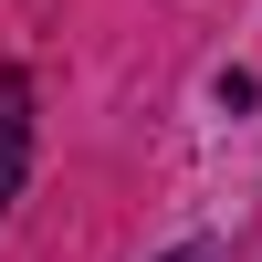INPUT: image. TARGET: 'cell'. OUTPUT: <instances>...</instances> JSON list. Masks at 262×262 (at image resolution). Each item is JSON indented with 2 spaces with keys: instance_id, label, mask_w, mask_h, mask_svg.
Returning <instances> with one entry per match:
<instances>
[{
  "instance_id": "obj_1",
  "label": "cell",
  "mask_w": 262,
  "mask_h": 262,
  "mask_svg": "<svg viewBox=\"0 0 262 262\" xmlns=\"http://www.w3.org/2000/svg\"><path fill=\"white\" fill-rule=\"evenodd\" d=\"M21 179H32V74L0 63V221H11Z\"/></svg>"
},
{
  "instance_id": "obj_2",
  "label": "cell",
  "mask_w": 262,
  "mask_h": 262,
  "mask_svg": "<svg viewBox=\"0 0 262 262\" xmlns=\"http://www.w3.org/2000/svg\"><path fill=\"white\" fill-rule=\"evenodd\" d=\"M158 262H221V242H179V252H158Z\"/></svg>"
}]
</instances>
